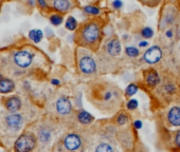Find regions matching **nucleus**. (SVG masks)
<instances>
[{"mask_svg":"<svg viewBox=\"0 0 180 152\" xmlns=\"http://www.w3.org/2000/svg\"><path fill=\"white\" fill-rule=\"evenodd\" d=\"M153 34H154L153 30H152L151 28H148V27L144 28V29L142 30V36H143V37H145V38H151L152 36H153Z\"/></svg>","mask_w":180,"mask_h":152,"instance_id":"obj_23","label":"nucleus"},{"mask_svg":"<svg viewBox=\"0 0 180 152\" xmlns=\"http://www.w3.org/2000/svg\"><path fill=\"white\" fill-rule=\"evenodd\" d=\"M77 118H79L80 123L84 124V125H87V124H90L91 121H93V116L91 115L90 113H88L87 111H84V110H82L81 112L79 113V115H77Z\"/></svg>","mask_w":180,"mask_h":152,"instance_id":"obj_15","label":"nucleus"},{"mask_svg":"<svg viewBox=\"0 0 180 152\" xmlns=\"http://www.w3.org/2000/svg\"><path fill=\"white\" fill-rule=\"evenodd\" d=\"M56 110L59 114H63V115L69 114L72 110L71 101L66 97H61L56 103Z\"/></svg>","mask_w":180,"mask_h":152,"instance_id":"obj_7","label":"nucleus"},{"mask_svg":"<svg viewBox=\"0 0 180 152\" xmlns=\"http://www.w3.org/2000/svg\"><path fill=\"white\" fill-rule=\"evenodd\" d=\"M51 83H53L54 86H58L59 85V80H57V79H52Z\"/></svg>","mask_w":180,"mask_h":152,"instance_id":"obj_31","label":"nucleus"},{"mask_svg":"<svg viewBox=\"0 0 180 152\" xmlns=\"http://www.w3.org/2000/svg\"><path fill=\"white\" fill-rule=\"evenodd\" d=\"M134 125H135V128H136V129H140V128L142 127V123H141L140 121H136Z\"/></svg>","mask_w":180,"mask_h":152,"instance_id":"obj_29","label":"nucleus"},{"mask_svg":"<svg viewBox=\"0 0 180 152\" xmlns=\"http://www.w3.org/2000/svg\"><path fill=\"white\" fill-rule=\"evenodd\" d=\"M23 119L22 116L19 115V114H11L7 117V124L11 129L13 130H19L20 127L22 126Z\"/></svg>","mask_w":180,"mask_h":152,"instance_id":"obj_8","label":"nucleus"},{"mask_svg":"<svg viewBox=\"0 0 180 152\" xmlns=\"http://www.w3.org/2000/svg\"><path fill=\"white\" fill-rule=\"evenodd\" d=\"M36 139L31 133H25L20 135L15 143L16 152H31L35 147Z\"/></svg>","mask_w":180,"mask_h":152,"instance_id":"obj_2","label":"nucleus"},{"mask_svg":"<svg viewBox=\"0 0 180 152\" xmlns=\"http://www.w3.org/2000/svg\"><path fill=\"white\" fill-rule=\"evenodd\" d=\"M85 12L90 15H99L100 14V10L98 9L97 7H93V5H88V7H85Z\"/></svg>","mask_w":180,"mask_h":152,"instance_id":"obj_21","label":"nucleus"},{"mask_svg":"<svg viewBox=\"0 0 180 152\" xmlns=\"http://www.w3.org/2000/svg\"><path fill=\"white\" fill-rule=\"evenodd\" d=\"M106 50L112 56H118L121 53V45H120L117 38H113V39L108 41L107 45H106Z\"/></svg>","mask_w":180,"mask_h":152,"instance_id":"obj_9","label":"nucleus"},{"mask_svg":"<svg viewBox=\"0 0 180 152\" xmlns=\"http://www.w3.org/2000/svg\"><path fill=\"white\" fill-rule=\"evenodd\" d=\"M175 144L180 147V130L177 132V134H176V137H175Z\"/></svg>","mask_w":180,"mask_h":152,"instance_id":"obj_27","label":"nucleus"},{"mask_svg":"<svg viewBox=\"0 0 180 152\" xmlns=\"http://www.w3.org/2000/svg\"><path fill=\"white\" fill-rule=\"evenodd\" d=\"M80 69L85 74H92L97 70V65L90 56H84L80 60Z\"/></svg>","mask_w":180,"mask_h":152,"instance_id":"obj_5","label":"nucleus"},{"mask_svg":"<svg viewBox=\"0 0 180 152\" xmlns=\"http://www.w3.org/2000/svg\"><path fill=\"white\" fill-rule=\"evenodd\" d=\"M167 118L173 126H180V108H172L169 111V114H167Z\"/></svg>","mask_w":180,"mask_h":152,"instance_id":"obj_10","label":"nucleus"},{"mask_svg":"<svg viewBox=\"0 0 180 152\" xmlns=\"http://www.w3.org/2000/svg\"><path fill=\"white\" fill-rule=\"evenodd\" d=\"M145 80L147 85L151 87H155L159 83V76L155 70H149L145 73Z\"/></svg>","mask_w":180,"mask_h":152,"instance_id":"obj_11","label":"nucleus"},{"mask_svg":"<svg viewBox=\"0 0 180 152\" xmlns=\"http://www.w3.org/2000/svg\"><path fill=\"white\" fill-rule=\"evenodd\" d=\"M77 28V21L75 20V18L73 16H69L66 21V29L69 31H74Z\"/></svg>","mask_w":180,"mask_h":152,"instance_id":"obj_17","label":"nucleus"},{"mask_svg":"<svg viewBox=\"0 0 180 152\" xmlns=\"http://www.w3.org/2000/svg\"><path fill=\"white\" fill-rule=\"evenodd\" d=\"M166 36H167V37H173V32H172V31H167L166 32Z\"/></svg>","mask_w":180,"mask_h":152,"instance_id":"obj_33","label":"nucleus"},{"mask_svg":"<svg viewBox=\"0 0 180 152\" xmlns=\"http://www.w3.org/2000/svg\"><path fill=\"white\" fill-rule=\"evenodd\" d=\"M53 7L59 12H67L71 7V3L67 0H55L53 2Z\"/></svg>","mask_w":180,"mask_h":152,"instance_id":"obj_14","label":"nucleus"},{"mask_svg":"<svg viewBox=\"0 0 180 152\" xmlns=\"http://www.w3.org/2000/svg\"><path fill=\"white\" fill-rule=\"evenodd\" d=\"M1 78H2V76H1V74H0V80H1Z\"/></svg>","mask_w":180,"mask_h":152,"instance_id":"obj_34","label":"nucleus"},{"mask_svg":"<svg viewBox=\"0 0 180 152\" xmlns=\"http://www.w3.org/2000/svg\"><path fill=\"white\" fill-rule=\"evenodd\" d=\"M101 25L94 20H90L82 25L79 32V42L84 47L97 49L101 41Z\"/></svg>","mask_w":180,"mask_h":152,"instance_id":"obj_1","label":"nucleus"},{"mask_svg":"<svg viewBox=\"0 0 180 152\" xmlns=\"http://www.w3.org/2000/svg\"><path fill=\"white\" fill-rule=\"evenodd\" d=\"M39 137H40L41 142H48L50 139V133L47 131H40V133H39Z\"/></svg>","mask_w":180,"mask_h":152,"instance_id":"obj_24","label":"nucleus"},{"mask_svg":"<svg viewBox=\"0 0 180 152\" xmlns=\"http://www.w3.org/2000/svg\"><path fill=\"white\" fill-rule=\"evenodd\" d=\"M138 105H139V104H138L137 99H131V101H129L128 104H127V108H128L129 110H134L138 107Z\"/></svg>","mask_w":180,"mask_h":152,"instance_id":"obj_25","label":"nucleus"},{"mask_svg":"<svg viewBox=\"0 0 180 152\" xmlns=\"http://www.w3.org/2000/svg\"><path fill=\"white\" fill-rule=\"evenodd\" d=\"M14 59H15V63L17 66L21 68H27L31 65L33 55L28 51H19L15 54Z\"/></svg>","mask_w":180,"mask_h":152,"instance_id":"obj_4","label":"nucleus"},{"mask_svg":"<svg viewBox=\"0 0 180 152\" xmlns=\"http://www.w3.org/2000/svg\"><path fill=\"white\" fill-rule=\"evenodd\" d=\"M126 121H127V117H126L125 114H120L119 117H118V123H119L120 125H124Z\"/></svg>","mask_w":180,"mask_h":152,"instance_id":"obj_26","label":"nucleus"},{"mask_svg":"<svg viewBox=\"0 0 180 152\" xmlns=\"http://www.w3.org/2000/svg\"><path fill=\"white\" fill-rule=\"evenodd\" d=\"M95 152H113V150L108 144H100L95 149Z\"/></svg>","mask_w":180,"mask_h":152,"instance_id":"obj_18","label":"nucleus"},{"mask_svg":"<svg viewBox=\"0 0 180 152\" xmlns=\"http://www.w3.org/2000/svg\"><path fill=\"white\" fill-rule=\"evenodd\" d=\"M15 85L11 79L3 78L0 80V92L1 93H9V92L13 91Z\"/></svg>","mask_w":180,"mask_h":152,"instance_id":"obj_13","label":"nucleus"},{"mask_svg":"<svg viewBox=\"0 0 180 152\" xmlns=\"http://www.w3.org/2000/svg\"><path fill=\"white\" fill-rule=\"evenodd\" d=\"M178 33H179V35H180V28H179V30H178Z\"/></svg>","mask_w":180,"mask_h":152,"instance_id":"obj_35","label":"nucleus"},{"mask_svg":"<svg viewBox=\"0 0 180 152\" xmlns=\"http://www.w3.org/2000/svg\"><path fill=\"white\" fill-rule=\"evenodd\" d=\"M38 3L41 5V7H47V3H46L45 1H41V0H39V1H38Z\"/></svg>","mask_w":180,"mask_h":152,"instance_id":"obj_32","label":"nucleus"},{"mask_svg":"<svg viewBox=\"0 0 180 152\" xmlns=\"http://www.w3.org/2000/svg\"><path fill=\"white\" fill-rule=\"evenodd\" d=\"M162 57V51L159 47H152L144 53L143 58L147 63H156L161 59Z\"/></svg>","mask_w":180,"mask_h":152,"instance_id":"obj_3","label":"nucleus"},{"mask_svg":"<svg viewBox=\"0 0 180 152\" xmlns=\"http://www.w3.org/2000/svg\"><path fill=\"white\" fill-rule=\"evenodd\" d=\"M138 91V87L135 85V83H130L128 87L126 88V95L127 96H133L134 94H136Z\"/></svg>","mask_w":180,"mask_h":152,"instance_id":"obj_20","label":"nucleus"},{"mask_svg":"<svg viewBox=\"0 0 180 152\" xmlns=\"http://www.w3.org/2000/svg\"><path fill=\"white\" fill-rule=\"evenodd\" d=\"M112 5L116 7V9H120V7L123 5V3H122V1H113L112 2Z\"/></svg>","mask_w":180,"mask_h":152,"instance_id":"obj_28","label":"nucleus"},{"mask_svg":"<svg viewBox=\"0 0 180 152\" xmlns=\"http://www.w3.org/2000/svg\"><path fill=\"white\" fill-rule=\"evenodd\" d=\"M147 45H148V42H147V41H141V42L139 43V45H140V47H142V48L147 47Z\"/></svg>","mask_w":180,"mask_h":152,"instance_id":"obj_30","label":"nucleus"},{"mask_svg":"<svg viewBox=\"0 0 180 152\" xmlns=\"http://www.w3.org/2000/svg\"><path fill=\"white\" fill-rule=\"evenodd\" d=\"M126 54L130 57H136V56L139 55V50H137L136 48H133V47H128L126 48Z\"/></svg>","mask_w":180,"mask_h":152,"instance_id":"obj_22","label":"nucleus"},{"mask_svg":"<svg viewBox=\"0 0 180 152\" xmlns=\"http://www.w3.org/2000/svg\"><path fill=\"white\" fill-rule=\"evenodd\" d=\"M50 21H51V23L53 25H59L63 22V17L61 15H56L55 14V15H52L50 17Z\"/></svg>","mask_w":180,"mask_h":152,"instance_id":"obj_19","label":"nucleus"},{"mask_svg":"<svg viewBox=\"0 0 180 152\" xmlns=\"http://www.w3.org/2000/svg\"><path fill=\"white\" fill-rule=\"evenodd\" d=\"M65 147L68 150H76L81 147V139L76 134H69L65 139Z\"/></svg>","mask_w":180,"mask_h":152,"instance_id":"obj_6","label":"nucleus"},{"mask_svg":"<svg viewBox=\"0 0 180 152\" xmlns=\"http://www.w3.org/2000/svg\"><path fill=\"white\" fill-rule=\"evenodd\" d=\"M29 37L31 40L34 41V42L38 43L39 41L43 39L44 34L40 30H31V31L29 32Z\"/></svg>","mask_w":180,"mask_h":152,"instance_id":"obj_16","label":"nucleus"},{"mask_svg":"<svg viewBox=\"0 0 180 152\" xmlns=\"http://www.w3.org/2000/svg\"><path fill=\"white\" fill-rule=\"evenodd\" d=\"M5 106H7V108H8V110H9V111L16 112V111H18V110L20 109L21 101H20V99L18 98V97L14 96V97H11V98L8 99Z\"/></svg>","mask_w":180,"mask_h":152,"instance_id":"obj_12","label":"nucleus"}]
</instances>
